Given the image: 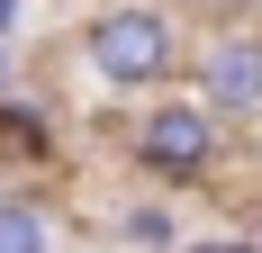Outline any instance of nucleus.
<instances>
[{"label":"nucleus","instance_id":"nucleus-1","mask_svg":"<svg viewBox=\"0 0 262 253\" xmlns=\"http://www.w3.org/2000/svg\"><path fill=\"white\" fill-rule=\"evenodd\" d=\"M226 126L235 118H217L199 91H154L136 109V126H127V154H136V172L163 181V190H199L226 163Z\"/></svg>","mask_w":262,"mask_h":253},{"label":"nucleus","instance_id":"nucleus-2","mask_svg":"<svg viewBox=\"0 0 262 253\" xmlns=\"http://www.w3.org/2000/svg\"><path fill=\"white\" fill-rule=\"evenodd\" d=\"M81 73L100 91H163L181 73V27L154 0H108L100 18H81Z\"/></svg>","mask_w":262,"mask_h":253},{"label":"nucleus","instance_id":"nucleus-3","mask_svg":"<svg viewBox=\"0 0 262 253\" xmlns=\"http://www.w3.org/2000/svg\"><path fill=\"white\" fill-rule=\"evenodd\" d=\"M190 91L217 109V118H262V27H226V36H208L199 46V64H190Z\"/></svg>","mask_w":262,"mask_h":253},{"label":"nucleus","instance_id":"nucleus-4","mask_svg":"<svg viewBox=\"0 0 262 253\" xmlns=\"http://www.w3.org/2000/svg\"><path fill=\"white\" fill-rule=\"evenodd\" d=\"M0 253H54V208L36 190H0Z\"/></svg>","mask_w":262,"mask_h":253},{"label":"nucleus","instance_id":"nucleus-5","mask_svg":"<svg viewBox=\"0 0 262 253\" xmlns=\"http://www.w3.org/2000/svg\"><path fill=\"white\" fill-rule=\"evenodd\" d=\"M108 226H118V244H136V253H181V217H172L163 199H127Z\"/></svg>","mask_w":262,"mask_h":253},{"label":"nucleus","instance_id":"nucleus-6","mask_svg":"<svg viewBox=\"0 0 262 253\" xmlns=\"http://www.w3.org/2000/svg\"><path fill=\"white\" fill-rule=\"evenodd\" d=\"M0 145L46 163V154H54V118H46V100H27V91H0Z\"/></svg>","mask_w":262,"mask_h":253},{"label":"nucleus","instance_id":"nucleus-7","mask_svg":"<svg viewBox=\"0 0 262 253\" xmlns=\"http://www.w3.org/2000/svg\"><path fill=\"white\" fill-rule=\"evenodd\" d=\"M181 253H262V235H199V244H181Z\"/></svg>","mask_w":262,"mask_h":253},{"label":"nucleus","instance_id":"nucleus-8","mask_svg":"<svg viewBox=\"0 0 262 253\" xmlns=\"http://www.w3.org/2000/svg\"><path fill=\"white\" fill-rule=\"evenodd\" d=\"M0 91H18V54H9V36H0Z\"/></svg>","mask_w":262,"mask_h":253},{"label":"nucleus","instance_id":"nucleus-9","mask_svg":"<svg viewBox=\"0 0 262 253\" xmlns=\"http://www.w3.org/2000/svg\"><path fill=\"white\" fill-rule=\"evenodd\" d=\"M18 18H27V0H0V36H18Z\"/></svg>","mask_w":262,"mask_h":253},{"label":"nucleus","instance_id":"nucleus-10","mask_svg":"<svg viewBox=\"0 0 262 253\" xmlns=\"http://www.w3.org/2000/svg\"><path fill=\"white\" fill-rule=\"evenodd\" d=\"M253 235H262V208H253Z\"/></svg>","mask_w":262,"mask_h":253}]
</instances>
